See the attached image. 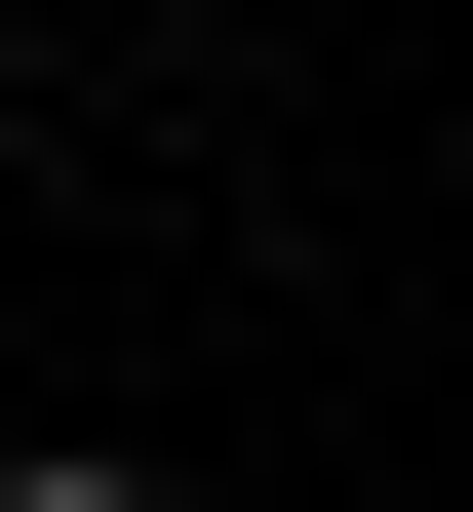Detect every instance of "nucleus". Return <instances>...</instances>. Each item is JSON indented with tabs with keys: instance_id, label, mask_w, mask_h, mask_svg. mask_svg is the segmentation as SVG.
<instances>
[{
	"instance_id": "obj_1",
	"label": "nucleus",
	"mask_w": 473,
	"mask_h": 512,
	"mask_svg": "<svg viewBox=\"0 0 473 512\" xmlns=\"http://www.w3.org/2000/svg\"><path fill=\"white\" fill-rule=\"evenodd\" d=\"M0 512H158V473H79V434H40V473H0Z\"/></svg>"
}]
</instances>
